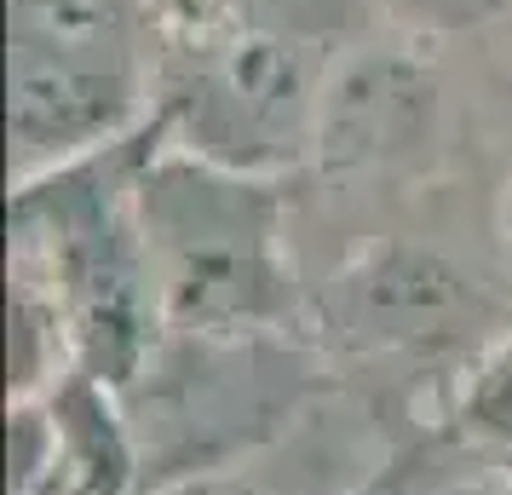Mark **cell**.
I'll use <instances>...</instances> for the list:
<instances>
[{"instance_id": "4", "label": "cell", "mask_w": 512, "mask_h": 495, "mask_svg": "<svg viewBox=\"0 0 512 495\" xmlns=\"http://www.w3.org/2000/svg\"><path fill=\"white\" fill-rule=\"evenodd\" d=\"M334 81L323 41L242 18V6H213L167 24L156 116L167 144L190 156L288 179L317 150L323 93Z\"/></svg>"}, {"instance_id": "3", "label": "cell", "mask_w": 512, "mask_h": 495, "mask_svg": "<svg viewBox=\"0 0 512 495\" xmlns=\"http://www.w3.org/2000/svg\"><path fill=\"white\" fill-rule=\"evenodd\" d=\"M12 185L139 133L162 93L156 0H12Z\"/></svg>"}, {"instance_id": "6", "label": "cell", "mask_w": 512, "mask_h": 495, "mask_svg": "<svg viewBox=\"0 0 512 495\" xmlns=\"http://www.w3.org/2000/svg\"><path fill=\"white\" fill-rule=\"evenodd\" d=\"M443 438L512 467V323L443 386Z\"/></svg>"}, {"instance_id": "8", "label": "cell", "mask_w": 512, "mask_h": 495, "mask_svg": "<svg viewBox=\"0 0 512 495\" xmlns=\"http://www.w3.org/2000/svg\"><path fill=\"white\" fill-rule=\"evenodd\" d=\"M443 444H449V438L438 432V449ZM438 449H432V461H426V472H420L415 495H512V467L507 461H489V455H472V449H461V455L443 461Z\"/></svg>"}, {"instance_id": "5", "label": "cell", "mask_w": 512, "mask_h": 495, "mask_svg": "<svg viewBox=\"0 0 512 495\" xmlns=\"http://www.w3.org/2000/svg\"><path fill=\"white\" fill-rule=\"evenodd\" d=\"M328 352H346L374 369H438V363H472L495 334L507 329L489 294L466 283L461 271L426 248H369L305 311Z\"/></svg>"}, {"instance_id": "1", "label": "cell", "mask_w": 512, "mask_h": 495, "mask_svg": "<svg viewBox=\"0 0 512 495\" xmlns=\"http://www.w3.org/2000/svg\"><path fill=\"white\" fill-rule=\"evenodd\" d=\"M162 139V116H150L139 133L12 185V271L47 288L75 375L110 392H127L167 340L139 213L144 162Z\"/></svg>"}, {"instance_id": "7", "label": "cell", "mask_w": 512, "mask_h": 495, "mask_svg": "<svg viewBox=\"0 0 512 495\" xmlns=\"http://www.w3.org/2000/svg\"><path fill=\"white\" fill-rule=\"evenodd\" d=\"M432 449H438V438H432V444H415V449H397V461L380 472V478H369V484H323V478H311L317 467H294V478H288V472H277V467L248 461V467L173 484V490H162V495H415L420 472L432 461Z\"/></svg>"}, {"instance_id": "9", "label": "cell", "mask_w": 512, "mask_h": 495, "mask_svg": "<svg viewBox=\"0 0 512 495\" xmlns=\"http://www.w3.org/2000/svg\"><path fill=\"white\" fill-rule=\"evenodd\" d=\"M156 6L167 12V24H185V18H196V12H202V0H156Z\"/></svg>"}, {"instance_id": "2", "label": "cell", "mask_w": 512, "mask_h": 495, "mask_svg": "<svg viewBox=\"0 0 512 495\" xmlns=\"http://www.w3.org/2000/svg\"><path fill=\"white\" fill-rule=\"evenodd\" d=\"M167 334L288 340L311 311L288 242V185L156 144L139 179Z\"/></svg>"}]
</instances>
